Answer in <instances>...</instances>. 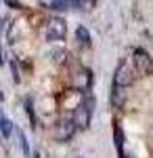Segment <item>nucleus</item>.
<instances>
[{
    "label": "nucleus",
    "instance_id": "1",
    "mask_svg": "<svg viewBox=\"0 0 153 158\" xmlns=\"http://www.w3.org/2000/svg\"><path fill=\"white\" fill-rule=\"evenodd\" d=\"M92 97H86L82 99V103L78 106V108L73 110V124L78 127V129H88V124H90V116H92Z\"/></svg>",
    "mask_w": 153,
    "mask_h": 158
},
{
    "label": "nucleus",
    "instance_id": "14",
    "mask_svg": "<svg viewBox=\"0 0 153 158\" xmlns=\"http://www.w3.org/2000/svg\"><path fill=\"white\" fill-rule=\"evenodd\" d=\"M4 2H6L9 6H13V9H21V2H19V0H4Z\"/></svg>",
    "mask_w": 153,
    "mask_h": 158
},
{
    "label": "nucleus",
    "instance_id": "8",
    "mask_svg": "<svg viewBox=\"0 0 153 158\" xmlns=\"http://www.w3.org/2000/svg\"><path fill=\"white\" fill-rule=\"evenodd\" d=\"M15 131V127H13V122L4 116V112H2V108H0V135L4 137V139H9L11 137V133Z\"/></svg>",
    "mask_w": 153,
    "mask_h": 158
},
{
    "label": "nucleus",
    "instance_id": "3",
    "mask_svg": "<svg viewBox=\"0 0 153 158\" xmlns=\"http://www.w3.org/2000/svg\"><path fill=\"white\" fill-rule=\"evenodd\" d=\"M134 65H130L128 61H122L118 68H116V74H113V85L122 86V89H128L132 82H134Z\"/></svg>",
    "mask_w": 153,
    "mask_h": 158
},
{
    "label": "nucleus",
    "instance_id": "6",
    "mask_svg": "<svg viewBox=\"0 0 153 158\" xmlns=\"http://www.w3.org/2000/svg\"><path fill=\"white\" fill-rule=\"evenodd\" d=\"M76 124H73V118H69V120H61L59 124H57V129H55V137L59 139V141H67L71 135L76 133Z\"/></svg>",
    "mask_w": 153,
    "mask_h": 158
},
{
    "label": "nucleus",
    "instance_id": "2",
    "mask_svg": "<svg viewBox=\"0 0 153 158\" xmlns=\"http://www.w3.org/2000/svg\"><path fill=\"white\" fill-rule=\"evenodd\" d=\"M132 65H134L136 74H141V76H151L153 74V57L143 49H134V53H132Z\"/></svg>",
    "mask_w": 153,
    "mask_h": 158
},
{
    "label": "nucleus",
    "instance_id": "12",
    "mask_svg": "<svg viewBox=\"0 0 153 158\" xmlns=\"http://www.w3.org/2000/svg\"><path fill=\"white\" fill-rule=\"evenodd\" d=\"M57 2L59 0H40V4L46 6V9H57Z\"/></svg>",
    "mask_w": 153,
    "mask_h": 158
},
{
    "label": "nucleus",
    "instance_id": "11",
    "mask_svg": "<svg viewBox=\"0 0 153 158\" xmlns=\"http://www.w3.org/2000/svg\"><path fill=\"white\" fill-rule=\"evenodd\" d=\"M15 133H17V137H19V146H21V150H23L25 158H32V150H29V143H27V137L23 135V131H21V129H15Z\"/></svg>",
    "mask_w": 153,
    "mask_h": 158
},
{
    "label": "nucleus",
    "instance_id": "13",
    "mask_svg": "<svg viewBox=\"0 0 153 158\" xmlns=\"http://www.w3.org/2000/svg\"><path fill=\"white\" fill-rule=\"evenodd\" d=\"M11 68H13V80L19 82V70H17V65H15V59L11 61Z\"/></svg>",
    "mask_w": 153,
    "mask_h": 158
},
{
    "label": "nucleus",
    "instance_id": "16",
    "mask_svg": "<svg viewBox=\"0 0 153 158\" xmlns=\"http://www.w3.org/2000/svg\"><path fill=\"white\" fill-rule=\"evenodd\" d=\"M0 63H2V49H0Z\"/></svg>",
    "mask_w": 153,
    "mask_h": 158
},
{
    "label": "nucleus",
    "instance_id": "7",
    "mask_svg": "<svg viewBox=\"0 0 153 158\" xmlns=\"http://www.w3.org/2000/svg\"><path fill=\"white\" fill-rule=\"evenodd\" d=\"M113 143H116V150H118L120 158H126V152H124V131L118 122L113 124Z\"/></svg>",
    "mask_w": 153,
    "mask_h": 158
},
{
    "label": "nucleus",
    "instance_id": "5",
    "mask_svg": "<svg viewBox=\"0 0 153 158\" xmlns=\"http://www.w3.org/2000/svg\"><path fill=\"white\" fill-rule=\"evenodd\" d=\"M92 85V76L88 70H78V72L71 74V86L78 91V93H82V91H88Z\"/></svg>",
    "mask_w": 153,
    "mask_h": 158
},
{
    "label": "nucleus",
    "instance_id": "9",
    "mask_svg": "<svg viewBox=\"0 0 153 158\" xmlns=\"http://www.w3.org/2000/svg\"><path fill=\"white\" fill-rule=\"evenodd\" d=\"M124 101H126V91H124L122 86L113 85V91H111V103H113L116 108H122Z\"/></svg>",
    "mask_w": 153,
    "mask_h": 158
},
{
    "label": "nucleus",
    "instance_id": "4",
    "mask_svg": "<svg viewBox=\"0 0 153 158\" xmlns=\"http://www.w3.org/2000/svg\"><path fill=\"white\" fill-rule=\"evenodd\" d=\"M65 34H67V23H65L61 17H53V19L46 21V27H44V36H46V40H50V42H59V40L65 38Z\"/></svg>",
    "mask_w": 153,
    "mask_h": 158
},
{
    "label": "nucleus",
    "instance_id": "15",
    "mask_svg": "<svg viewBox=\"0 0 153 158\" xmlns=\"http://www.w3.org/2000/svg\"><path fill=\"white\" fill-rule=\"evenodd\" d=\"M27 116H29V120H32V124H34L36 116H34V110H32V106H29V101H27Z\"/></svg>",
    "mask_w": 153,
    "mask_h": 158
},
{
    "label": "nucleus",
    "instance_id": "10",
    "mask_svg": "<svg viewBox=\"0 0 153 158\" xmlns=\"http://www.w3.org/2000/svg\"><path fill=\"white\" fill-rule=\"evenodd\" d=\"M76 40H78L82 47H90V32H88L84 25H78V30H76Z\"/></svg>",
    "mask_w": 153,
    "mask_h": 158
}]
</instances>
